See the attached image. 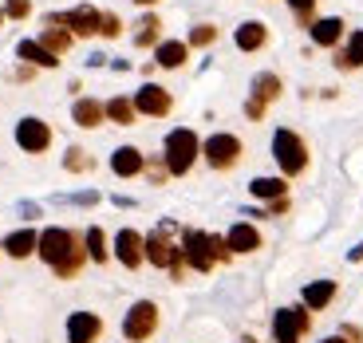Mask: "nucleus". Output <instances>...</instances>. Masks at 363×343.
<instances>
[{
	"instance_id": "1",
	"label": "nucleus",
	"mask_w": 363,
	"mask_h": 343,
	"mask_svg": "<svg viewBox=\"0 0 363 343\" xmlns=\"http://www.w3.org/2000/svg\"><path fill=\"white\" fill-rule=\"evenodd\" d=\"M36 253L52 264L60 280H72L75 272L83 269V261H87V249H79L75 233H72V229H60V225H52V229H44V233H40Z\"/></svg>"
},
{
	"instance_id": "2",
	"label": "nucleus",
	"mask_w": 363,
	"mask_h": 343,
	"mask_svg": "<svg viewBox=\"0 0 363 343\" xmlns=\"http://www.w3.org/2000/svg\"><path fill=\"white\" fill-rule=\"evenodd\" d=\"M182 257H186V264H190L194 272H209L218 261H229V244L225 237H209V233H198V229H190L186 233V241H182Z\"/></svg>"
},
{
	"instance_id": "3",
	"label": "nucleus",
	"mask_w": 363,
	"mask_h": 343,
	"mask_svg": "<svg viewBox=\"0 0 363 343\" xmlns=\"http://www.w3.org/2000/svg\"><path fill=\"white\" fill-rule=\"evenodd\" d=\"M198 154H201V142H198V135H194L190 127H178V130H170V135H166L162 162H166V170H170L174 178L190 174V166L198 162Z\"/></svg>"
},
{
	"instance_id": "4",
	"label": "nucleus",
	"mask_w": 363,
	"mask_h": 343,
	"mask_svg": "<svg viewBox=\"0 0 363 343\" xmlns=\"http://www.w3.org/2000/svg\"><path fill=\"white\" fill-rule=\"evenodd\" d=\"M272 158H277L284 178H296V174L308 170V146H304V138L289 127H281L272 135Z\"/></svg>"
},
{
	"instance_id": "5",
	"label": "nucleus",
	"mask_w": 363,
	"mask_h": 343,
	"mask_svg": "<svg viewBox=\"0 0 363 343\" xmlns=\"http://www.w3.org/2000/svg\"><path fill=\"white\" fill-rule=\"evenodd\" d=\"M312 327V312L304 304L300 308H281L277 316H272V339L277 343H300L308 335Z\"/></svg>"
},
{
	"instance_id": "6",
	"label": "nucleus",
	"mask_w": 363,
	"mask_h": 343,
	"mask_svg": "<svg viewBox=\"0 0 363 343\" xmlns=\"http://www.w3.org/2000/svg\"><path fill=\"white\" fill-rule=\"evenodd\" d=\"M155 332H158V304H150V300L130 304L127 320H123V335H127L130 343H143V339H150Z\"/></svg>"
},
{
	"instance_id": "7",
	"label": "nucleus",
	"mask_w": 363,
	"mask_h": 343,
	"mask_svg": "<svg viewBox=\"0 0 363 343\" xmlns=\"http://www.w3.org/2000/svg\"><path fill=\"white\" fill-rule=\"evenodd\" d=\"M201 154H206V162L213 166V170H229V166L241 162V138L237 135H209L206 142H201Z\"/></svg>"
},
{
	"instance_id": "8",
	"label": "nucleus",
	"mask_w": 363,
	"mask_h": 343,
	"mask_svg": "<svg viewBox=\"0 0 363 343\" xmlns=\"http://www.w3.org/2000/svg\"><path fill=\"white\" fill-rule=\"evenodd\" d=\"M146 261L155 264V269H170V272H182L178 269V261H182V249L170 241V225H162V229H155V233L146 237Z\"/></svg>"
},
{
	"instance_id": "9",
	"label": "nucleus",
	"mask_w": 363,
	"mask_h": 343,
	"mask_svg": "<svg viewBox=\"0 0 363 343\" xmlns=\"http://www.w3.org/2000/svg\"><path fill=\"white\" fill-rule=\"evenodd\" d=\"M16 146L28 154H44L48 146H52V127H48L44 118H20L16 123Z\"/></svg>"
},
{
	"instance_id": "10",
	"label": "nucleus",
	"mask_w": 363,
	"mask_h": 343,
	"mask_svg": "<svg viewBox=\"0 0 363 343\" xmlns=\"http://www.w3.org/2000/svg\"><path fill=\"white\" fill-rule=\"evenodd\" d=\"M99 20H103V12H95L91 4H79V9L64 12V16H48V24H64L72 36H95Z\"/></svg>"
},
{
	"instance_id": "11",
	"label": "nucleus",
	"mask_w": 363,
	"mask_h": 343,
	"mask_svg": "<svg viewBox=\"0 0 363 343\" xmlns=\"http://www.w3.org/2000/svg\"><path fill=\"white\" fill-rule=\"evenodd\" d=\"M170 107H174V99H170V91H166V87H158V83L138 87V95H135V111H138V115L166 118V115H170Z\"/></svg>"
},
{
	"instance_id": "12",
	"label": "nucleus",
	"mask_w": 363,
	"mask_h": 343,
	"mask_svg": "<svg viewBox=\"0 0 363 343\" xmlns=\"http://www.w3.org/2000/svg\"><path fill=\"white\" fill-rule=\"evenodd\" d=\"M146 237L143 233H135V229H118V237H115V257H118V264L123 269H138V264L146 261Z\"/></svg>"
},
{
	"instance_id": "13",
	"label": "nucleus",
	"mask_w": 363,
	"mask_h": 343,
	"mask_svg": "<svg viewBox=\"0 0 363 343\" xmlns=\"http://www.w3.org/2000/svg\"><path fill=\"white\" fill-rule=\"evenodd\" d=\"M103 335V320L95 312H72L67 316V343H95Z\"/></svg>"
},
{
	"instance_id": "14",
	"label": "nucleus",
	"mask_w": 363,
	"mask_h": 343,
	"mask_svg": "<svg viewBox=\"0 0 363 343\" xmlns=\"http://www.w3.org/2000/svg\"><path fill=\"white\" fill-rule=\"evenodd\" d=\"M36 244H40V233H36V229H16V233L4 237V244H0V249H4L12 261H24V257L36 253Z\"/></svg>"
},
{
	"instance_id": "15",
	"label": "nucleus",
	"mask_w": 363,
	"mask_h": 343,
	"mask_svg": "<svg viewBox=\"0 0 363 343\" xmlns=\"http://www.w3.org/2000/svg\"><path fill=\"white\" fill-rule=\"evenodd\" d=\"M225 244H229V253H257V249H261V233H257L249 221H237L225 233Z\"/></svg>"
},
{
	"instance_id": "16",
	"label": "nucleus",
	"mask_w": 363,
	"mask_h": 343,
	"mask_svg": "<svg viewBox=\"0 0 363 343\" xmlns=\"http://www.w3.org/2000/svg\"><path fill=\"white\" fill-rule=\"evenodd\" d=\"M143 166H146V158H143L138 146H118V150L111 154V170H115L118 178H135Z\"/></svg>"
},
{
	"instance_id": "17",
	"label": "nucleus",
	"mask_w": 363,
	"mask_h": 343,
	"mask_svg": "<svg viewBox=\"0 0 363 343\" xmlns=\"http://www.w3.org/2000/svg\"><path fill=\"white\" fill-rule=\"evenodd\" d=\"M16 55L24 60V64H32V67H60V55H52L40 40H20Z\"/></svg>"
},
{
	"instance_id": "18",
	"label": "nucleus",
	"mask_w": 363,
	"mask_h": 343,
	"mask_svg": "<svg viewBox=\"0 0 363 343\" xmlns=\"http://www.w3.org/2000/svg\"><path fill=\"white\" fill-rule=\"evenodd\" d=\"M72 118L79 123V127H87V130H95L107 118V107H103L99 99H75V107H72Z\"/></svg>"
},
{
	"instance_id": "19",
	"label": "nucleus",
	"mask_w": 363,
	"mask_h": 343,
	"mask_svg": "<svg viewBox=\"0 0 363 343\" xmlns=\"http://www.w3.org/2000/svg\"><path fill=\"white\" fill-rule=\"evenodd\" d=\"M340 36H344V20H340V16L312 20V40H316L320 47H336Z\"/></svg>"
},
{
	"instance_id": "20",
	"label": "nucleus",
	"mask_w": 363,
	"mask_h": 343,
	"mask_svg": "<svg viewBox=\"0 0 363 343\" xmlns=\"http://www.w3.org/2000/svg\"><path fill=\"white\" fill-rule=\"evenodd\" d=\"M264 40H269V28L261 20H245V24L237 28V47L241 52H257V47H264Z\"/></svg>"
},
{
	"instance_id": "21",
	"label": "nucleus",
	"mask_w": 363,
	"mask_h": 343,
	"mask_svg": "<svg viewBox=\"0 0 363 343\" xmlns=\"http://www.w3.org/2000/svg\"><path fill=\"white\" fill-rule=\"evenodd\" d=\"M336 300V284L332 280H312L308 288H304V308L308 312H320V308H328Z\"/></svg>"
},
{
	"instance_id": "22",
	"label": "nucleus",
	"mask_w": 363,
	"mask_h": 343,
	"mask_svg": "<svg viewBox=\"0 0 363 343\" xmlns=\"http://www.w3.org/2000/svg\"><path fill=\"white\" fill-rule=\"evenodd\" d=\"M186 55H190V44H182V40H162V44L155 47L158 67H182L186 64Z\"/></svg>"
},
{
	"instance_id": "23",
	"label": "nucleus",
	"mask_w": 363,
	"mask_h": 343,
	"mask_svg": "<svg viewBox=\"0 0 363 343\" xmlns=\"http://www.w3.org/2000/svg\"><path fill=\"white\" fill-rule=\"evenodd\" d=\"M249 193L261 201H281L289 193V186H284V178H253L249 181Z\"/></svg>"
},
{
	"instance_id": "24",
	"label": "nucleus",
	"mask_w": 363,
	"mask_h": 343,
	"mask_svg": "<svg viewBox=\"0 0 363 343\" xmlns=\"http://www.w3.org/2000/svg\"><path fill=\"white\" fill-rule=\"evenodd\" d=\"M103 107H107V118L111 123H118V127H130V123H135V99H123V95H118V99H111V103H103Z\"/></svg>"
},
{
	"instance_id": "25",
	"label": "nucleus",
	"mask_w": 363,
	"mask_h": 343,
	"mask_svg": "<svg viewBox=\"0 0 363 343\" xmlns=\"http://www.w3.org/2000/svg\"><path fill=\"white\" fill-rule=\"evenodd\" d=\"M277 95H281V79H277L272 72H264V75H257V79H253V99L257 103H264V107H269Z\"/></svg>"
},
{
	"instance_id": "26",
	"label": "nucleus",
	"mask_w": 363,
	"mask_h": 343,
	"mask_svg": "<svg viewBox=\"0 0 363 343\" xmlns=\"http://www.w3.org/2000/svg\"><path fill=\"white\" fill-rule=\"evenodd\" d=\"M336 67H363V32H352V40H347V47L336 55Z\"/></svg>"
},
{
	"instance_id": "27",
	"label": "nucleus",
	"mask_w": 363,
	"mask_h": 343,
	"mask_svg": "<svg viewBox=\"0 0 363 343\" xmlns=\"http://www.w3.org/2000/svg\"><path fill=\"white\" fill-rule=\"evenodd\" d=\"M72 32H67V28H44V36H40V44L48 47V52L52 55H64L67 47H72Z\"/></svg>"
},
{
	"instance_id": "28",
	"label": "nucleus",
	"mask_w": 363,
	"mask_h": 343,
	"mask_svg": "<svg viewBox=\"0 0 363 343\" xmlns=\"http://www.w3.org/2000/svg\"><path fill=\"white\" fill-rule=\"evenodd\" d=\"M158 28H162L158 16H143L138 20V32H135V44L138 47H158Z\"/></svg>"
},
{
	"instance_id": "29",
	"label": "nucleus",
	"mask_w": 363,
	"mask_h": 343,
	"mask_svg": "<svg viewBox=\"0 0 363 343\" xmlns=\"http://www.w3.org/2000/svg\"><path fill=\"white\" fill-rule=\"evenodd\" d=\"M83 244H87V257H91L95 264H103V261H107V237H103V229H99V225H91V229H87Z\"/></svg>"
},
{
	"instance_id": "30",
	"label": "nucleus",
	"mask_w": 363,
	"mask_h": 343,
	"mask_svg": "<svg viewBox=\"0 0 363 343\" xmlns=\"http://www.w3.org/2000/svg\"><path fill=\"white\" fill-rule=\"evenodd\" d=\"M218 40V28L213 24H198V28H190V47H209Z\"/></svg>"
},
{
	"instance_id": "31",
	"label": "nucleus",
	"mask_w": 363,
	"mask_h": 343,
	"mask_svg": "<svg viewBox=\"0 0 363 343\" xmlns=\"http://www.w3.org/2000/svg\"><path fill=\"white\" fill-rule=\"evenodd\" d=\"M118 32H123V20L115 16V12H103V20H99V36H107V40H115Z\"/></svg>"
},
{
	"instance_id": "32",
	"label": "nucleus",
	"mask_w": 363,
	"mask_h": 343,
	"mask_svg": "<svg viewBox=\"0 0 363 343\" xmlns=\"http://www.w3.org/2000/svg\"><path fill=\"white\" fill-rule=\"evenodd\" d=\"M64 166H67V170H91V158H87V150H79V146H72V150H67V158H64Z\"/></svg>"
},
{
	"instance_id": "33",
	"label": "nucleus",
	"mask_w": 363,
	"mask_h": 343,
	"mask_svg": "<svg viewBox=\"0 0 363 343\" xmlns=\"http://www.w3.org/2000/svg\"><path fill=\"white\" fill-rule=\"evenodd\" d=\"M292 4V16L300 20V24H312V12H316V0H289Z\"/></svg>"
},
{
	"instance_id": "34",
	"label": "nucleus",
	"mask_w": 363,
	"mask_h": 343,
	"mask_svg": "<svg viewBox=\"0 0 363 343\" xmlns=\"http://www.w3.org/2000/svg\"><path fill=\"white\" fill-rule=\"evenodd\" d=\"M28 12H32V0H4V16H12V20H24Z\"/></svg>"
},
{
	"instance_id": "35",
	"label": "nucleus",
	"mask_w": 363,
	"mask_h": 343,
	"mask_svg": "<svg viewBox=\"0 0 363 343\" xmlns=\"http://www.w3.org/2000/svg\"><path fill=\"white\" fill-rule=\"evenodd\" d=\"M245 115H249V118H261V115H264V103L249 99V103H245Z\"/></svg>"
},
{
	"instance_id": "36",
	"label": "nucleus",
	"mask_w": 363,
	"mask_h": 343,
	"mask_svg": "<svg viewBox=\"0 0 363 343\" xmlns=\"http://www.w3.org/2000/svg\"><path fill=\"white\" fill-rule=\"evenodd\" d=\"M352 261H363V244H359V249H352Z\"/></svg>"
},
{
	"instance_id": "37",
	"label": "nucleus",
	"mask_w": 363,
	"mask_h": 343,
	"mask_svg": "<svg viewBox=\"0 0 363 343\" xmlns=\"http://www.w3.org/2000/svg\"><path fill=\"white\" fill-rule=\"evenodd\" d=\"M324 343H347V339H344V335H332V339H324Z\"/></svg>"
},
{
	"instance_id": "38",
	"label": "nucleus",
	"mask_w": 363,
	"mask_h": 343,
	"mask_svg": "<svg viewBox=\"0 0 363 343\" xmlns=\"http://www.w3.org/2000/svg\"><path fill=\"white\" fill-rule=\"evenodd\" d=\"M135 4H158V0H135Z\"/></svg>"
},
{
	"instance_id": "39",
	"label": "nucleus",
	"mask_w": 363,
	"mask_h": 343,
	"mask_svg": "<svg viewBox=\"0 0 363 343\" xmlns=\"http://www.w3.org/2000/svg\"><path fill=\"white\" fill-rule=\"evenodd\" d=\"M0 24H4V9H0Z\"/></svg>"
},
{
	"instance_id": "40",
	"label": "nucleus",
	"mask_w": 363,
	"mask_h": 343,
	"mask_svg": "<svg viewBox=\"0 0 363 343\" xmlns=\"http://www.w3.org/2000/svg\"><path fill=\"white\" fill-rule=\"evenodd\" d=\"M241 343H253V339H241Z\"/></svg>"
}]
</instances>
